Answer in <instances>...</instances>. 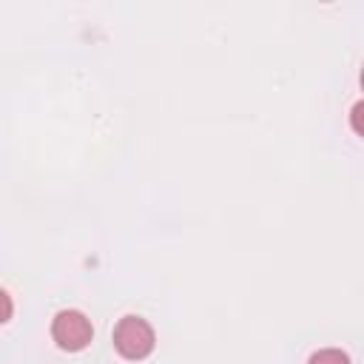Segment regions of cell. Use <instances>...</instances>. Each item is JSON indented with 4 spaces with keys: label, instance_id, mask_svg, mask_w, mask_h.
Wrapping results in <instances>:
<instances>
[{
    "label": "cell",
    "instance_id": "obj_3",
    "mask_svg": "<svg viewBox=\"0 0 364 364\" xmlns=\"http://www.w3.org/2000/svg\"><path fill=\"white\" fill-rule=\"evenodd\" d=\"M307 364H350V355L344 350H336V347H327V350H318L307 358Z\"/></svg>",
    "mask_w": 364,
    "mask_h": 364
},
{
    "label": "cell",
    "instance_id": "obj_4",
    "mask_svg": "<svg viewBox=\"0 0 364 364\" xmlns=\"http://www.w3.org/2000/svg\"><path fill=\"white\" fill-rule=\"evenodd\" d=\"M350 125L358 136H364V100H358L353 108H350Z\"/></svg>",
    "mask_w": 364,
    "mask_h": 364
},
{
    "label": "cell",
    "instance_id": "obj_5",
    "mask_svg": "<svg viewBox=\"0 0 364 364\" xmlns=\"http://www.w3.org/2000/svg\"><path fill=\"white\" fill-rule=\"evenodd\" d=\"M361 88H364V68H361Z\"/></svg>",
    "mask_w": 364,
    "mask_h": 364
},
{
    "label": "cell",
    "instance_id": "obj_2",
    "mask_svg": "<svg viewBox=\"0 0 364 364\" xmlns=\"http://www.w3.org/2000/svg\"><path fill=\"white\" fill-rule=\"evenodd\" d=\"M51 338L57 341L60 350H68V353H80L91 344L94 338V327L88 321L85 313L80 310H60L51 321Z\"/></svg>",
    "mask_w": 364,
    "mask_h": 364
},
{
    "label": "cell",
    "instance_id": "obj_1",
    "mask_svg": "<svg viewBox=\"0 0 364 364\" xmlns=\"http://www.w3.org/2000/svg\"><path fill=\"white\" fill-rule=\"evenodd\" d=\"M114 347L128 361H142L154 353L156 336L154 327L139 316H122L114 327Z\"/></svg>",
    "mask_w": 364,
    "mask_h": 364
}]
</instances>
